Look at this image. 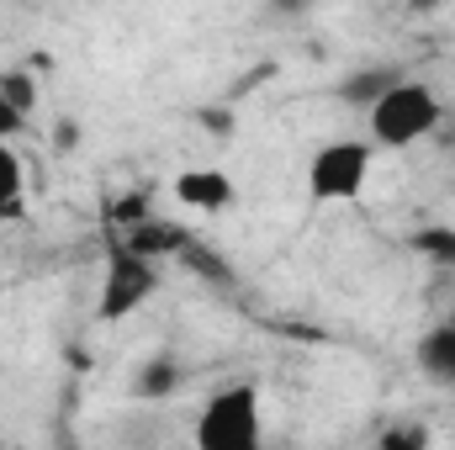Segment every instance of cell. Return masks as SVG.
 <instances>
[{
  "label": "cell",
  "instance_id": "7a4b0ae2",
  "mask_svg": "<svg viewBox=\"0 0 455 450\" xmlns=\"http://www.w3.org/2000/svg\"><path fill=\"white\" fill-rule=\"evenodd\" d=\"M196 446L202 450H254L259 446V387L233 382L202 403L196 419Z\"/></svg>",
  "mask_w": 455,
  "mask_h": 450
},
{
  "label": "cell",
  "instance_id": "7c38bea8",
  "mask_svg": "<svg viewBox=\"0 0 455 450\" xmlns=\"http://www.w3.org/2000/svg\"><path fill=\"white\" fill-rule=\"evenodd\" d=\"M413 249L419 254H429V260H440V265H455V228H419L413 233Z\"/></svg>",
  "mask_w": 455,
  "mask_h": 450
},
{
  "label": "cell",
  "instance_id": "4fadbf2b",
  "mask_svg": "<svg viewBox=\"0 0 455 450\" xmlns=\"http://www.w3.org/2000/svg\"><path fill=\"white\" fill-rule=\"evenodd\" d=\"M21 122H27V117L16 112V107H11V101H5V91H0V143H11V133H16V127H21Z\"/></svg>",
  "mask_w": 455,
  "mask_h": 450
},
{
  "label": "cell",
  "instance_id": "277c9868",
  "mask_svg": "<svg viewBox=\"0 0 455 450\" xmlns=\"http://www.w3.org/2000/svg\"><path fill=\"white\" fill-rule=\"evenodd\" d=\"M371 143H360V138H334V143H323L318 154H313V165H307V191L318 197V202H349V197H360L365 191V181H371Z\"/></svg>",
  "mask_w": 455,
  "mask_h": 450
},
{
  "label": "cell",
  "instance_id": "5b68a950",
  "mask_svg": "<svg viewBox=\"0 0 455 450\" xmlns=\"http://www.w3.org/2000/svg\"><path fill=\"white\" fill-rule=\"evenodd\" d=\"M175 197L191 213H223V207H233L238 186H233L228 170H180L175 175Z\"/></svg>",
  "mask_w": 455,
  "mask_h": 450
},
{
  "label": "cell",
  "instance_id": "8992f818",
  "mask_svg": "<svg viewBox=\"0 0 455 450\" xmlns=\"http://www.w3.org/2000/svg\"><path fill=\"white\" fill-rule=\"evenodd\" d=\"M413 360H419V371L435 387H455V324H435L429 334L419 339Z\"/></svg>",
  "mask_w": 455,
  "mask_h": 450
},
{
  "label": "cell",
  "instance_id": "2e32d148",
  "mask_svg": "<svg viewBox=\"0 0 455 450\" xmlns=\"http://www.w3.org/2000/svg\"><path fill=\"white\" fill-rule=\"evenodd\" d=\"M451 324H455V308H451Z\"/></svg>",
  "mask_w": 455,
  "mask_h": 450
},
{
  "label": "cell",
  "instance_id": "5bb4252c",
  "mask_svg": "<svg viewBox=\"0 0 455 450\" xmlns=\"http://www.w3.org/2000/svg\"><path fill=\"white\" fill-rule=\"evenodd\" d=\"M408 5H413V11H440L445 0H408Z\"/></svg>",
  "mask_w": 455,
  "mask_h": 450
},
{
  "label": "cell",
  "instance_id": "ba28073f",
  "mask_svg": "<svg viewBox=\"0 0 455 450\" xmlns=\"http://www.w3.org/2000/svg\"><path fill=\"white\" fill-rule=\"evenodd\" d=\"M27 207V165L11 143H0V218H16Z\"/></svg>",
  "mask_w": 455,
  "mask_h": 450
},
{
  "label": "cell",
  "instance_id": "8fae6325",
  "mask_svg": "<svg viewBox=\"0 0 455 450\" xmlns=\"http://www.w3.org/2000/svg\"><path fill=\"white\" fill-rule=\"evenodd\" d=\"M0 91H5V101L21 117L37 107V80H32V69H5V75H0Z\"/></svg>",
  "mask_w": 455,
  "mask_h": 450
},
{
  "label": "cell",
  "instance_id": "52a82bcc",
  "mask_svg": "<svg viewBox=\"0 0 455 450\" xmlns=\"http://www.w3.org/2000/svg\"><path fill=\"white\" fill-rule=\"evenodd\" d=\"M392 80H403V69H387V64H376V69H360V75H344L339 85H334V96H339V101H349V107H360V112H365V107H371V101H376V96H381V91H387Z\"/></svg>",
  "mask_w": 455,
  "mask_h": 450
},
{
  "label": "cell",
  "instance_id": "9a60e30c",
  "mask_svg": "<svg viewBox=\"0 0 455 450\" xmlns=\"http://www.w3.org/2000/svg\"><path fill=\"white\" fill-rule=\"evenodd\" d=\"M275 5H286V11H297V5H307V0H275Z\"/></svg>",
  "mask_w": 455,
  "mask_h": 450
},
{
  "label": "cell",
  "instance_id": "9c48e42d",
  "mask_svg": "<svg viewBox=\"0 0 455 450\" xmlns=\"http://www.w3.org/2000/svg\"><path fill=\"white\" fill-rule=\"evenodd\" d=\"M122 238H127L132 249H143V254H154V260H159V254H180V244H186V233H180V228H170V223H154V218H138V223L127 228Z\"/></svg>",
  "mask_w": 455,
  "mask_h": 450
},
{
  "label": "cell",
  "instance_id": "3957f363",
  "mask_svg": "<svg viewBox=\"0 0 455 450\" xmlns=\"http://www.w3.org/2000/svg\"><path fill=\"white\" fill-rule=\"evenodd\" d=\"M154 292H159V260L143 254V249H132L127 238H112V249H107V276H101V302H96L101 324L132 318Z\"/></svg>",
  "mask_w": 455,
  "mask_h": 450
},
{
  "label": "cell",
  "instance_id": "30bf717a",
  "mask_svg": "<svg viewBox=\"0 0 455 450\" xmlns=\"http://www.w3.org/2000/svg\"><path fill=\"white\" fill-rule=\"evenodd\" d=\"M180 260H186L202 281H233V265H228V260H218L212 249H202L196 238H186V244H180Z\"/></svg>",
  "mask_w": 455,
  "mask_h": 450
},
{
  "label": "cell",
  "instance_id": "6da1fadb",
  "mask_svg": "<svg viewBox=\"0 0 455 450\" xmlns=\"http://www.w3.org/2000/svg\"><path fill=\"white\" fill-rule=\"evenodd\" d=\"M371 143H381V149H413V143H424L429 133H440V122H445V101L424 85V80H392L371 107Z\"/></svg>",
  "mask_w": 455,
  "mask_h": 450
}]
</instances>
